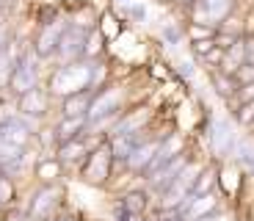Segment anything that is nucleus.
I'll use <instances>...</instances> for the list:
<instances>
[{
	"label": "nucleus",
	"instance_id": "f257e3e1",
	"mask_svg": "<svg viewBox=\"0 0 254 221\" xmlns=\"http://www.w3.org/2000/svg\"><path fill=\"white\" fill-rule=\"evenodd\" d=\"M89 80H91V61L77 58V61H69V64H56V67H50L47 77H42V86L50 94V100L58 102L69 94L89 91Z\"/></svg>",
	"mask_w": 254,
	"mask_h": 221
},
{
	"label": "nucleus",
	"instance_id": "f03ea898",
	"mask_svg": "<svg viewBox=\"0 0 254 221\" xmlns=\"http://www.w3.org/2000/svg\"><path fill=\"white\" fill-rule=\"evenodd\" d=\"M64 196H66L64 183L36 185V188L28 194L22 210L28 213V219H31V221H50L56 213H61V210H64Z\"/></svg>",
	"mask_w": 254,
	"mask_h": 221
},
{
	"label": "nucleus",
	"instance_id": "7ed1b4c3",
	"mask_svg": "<svg viewBox=\"0 0 254 221\" xmlns=\"http://www.w3.org/2000/svg\"><path fill=\"white\" fill-rule=\"evenodd\" d=\"M111 166H114V155H111L108 139H105L97 149H91L89 155H86V160H83L80 169L75 171V177L80 180V183L91 185V188H108Z\"/></svg>",
	"mask_w": 254,
	"mask_h": 221
},
{
	"label": "nucleus",
	"instance_id": "20e7f679",
	"mask_svg": "<svg viewBox=\"0 0 254 221\" xmlns=\"http://www.w3.org/2000/svg\"><path fill=\"white\" fill-rule=\"evenodd\" d=\"M204 136H207L210 160L213 163H224L232 155V147H235L238 136H241V127L229 119V116H216V119H210Z\"/></svg>",
	"mask_w": 254,
	"mask_h": 221
},
{
	"label": "nucleus",
	"instance_id": "39448f33",
	"mask_svg": "<svg viewBox=\"0 0 254 221\" xmlns=\"http://www.w3.org/2000/svg\"><path fill=\"white\" fill-rule=\"evenodd\" d=\"M42 70H45V61H42L31 47H25L22 58L14 64L11 77H8V86H6V91L11 94V100L19 97V94H25V91H31V88L42 86Z\"/></svg>",
	"mask_w": 254,
	"mask_h": 221
},
{
	"label": "nucleus",
	"instance_id": "423d86ee",
	"mask_svg": "<svg viewBox=\"0 0 254 221\" xmlns=\"http://www.w3.org/2000/svg\"><path fill=\"white\" fill-rule=\"evenodd\" d=\"M127 105H130V91H127V86L111 80L108 86H102L100 91L91 94L89 111H86V122H94V119L108 116V114H122Z\"/></svg>",
	"mask_w": 254,
	"mask_h": 221
},
{
	"label": "nucleus",
	"instance_id": "0eeeda50",
	"mask_svg": "<svg viewBox=\"0 0 254 221\" xmlns=\"http://www.w3.org/2000/svg\"><path fill=\"white\" fill-rule=\"evenodd\" d=\"M69 28V22H66V11H61L53 22H47V25H36V33H33V39L28 42V47H31L33 53H36L39 58L45 64H50L53 53H56L58 47V39H61V33Z\"/></svg>",
	"mask_w": 254,
	"mask_h": 221
},
{
	"label": "nucleus",
	"instance_id": "6e6552de",
	"mask_svg": "<svg viewBox=\"0 0 254 221\" xmlns=\"http://www.w3.org/2000/svg\"><path fill=\"white\" fill-rule=\"evenodd\" d=\"M152 122H155L152 105H127L108 136H138V133L152 130Z\"/></svg>",
	"mask_w": 254,
	"mask_h": 221
},
{
	"label": "nucleus",
	"instance_id": "1a4fd4ad",
	"mask_svg": "<svg viewBox=\"0 0 254 221\" xmlns=\"http://www.w3.org/2000/svg\"><path fill=\"white\" fill-rule=\"evenodd\" d=\"M53 105H56V102L50 100L45 86H36V88H31V91H25V94L14 97V111L22 114V116H31V119H39V122H45L47 116H50Z\"/></svg>",
	"mask_w": 254,
	"mask_h": 221
},
{
	"label": "nucleus",
	"instance_id": "9d476101",
	"mask_svg": "<svg viewBox=\"0 0 254 221\" xmlns=\"http://www.w3.org/2000/svg\"><path fill=\"white\" fill-rule=\"evenodd\" d=\"M83 42H86V31H77V28L69 25L58 39V47L53 53L50 64L56 67V64H69V61L83 58Z\"/></svg>",
	"mask_w": 254,
	"mask_h": 221
},
{
	"label": "nucleus",
	"instance_id": "9b49d317",
	"mask_svg": "<svg viewBox=\"0 0 254 221\" xmlns=\"http://www.w3.org/2000/svg\"><path fill=\"white\" fill-rule=\"evenodd\" d=\"M116 199L122 202V208H125L127 213H133V216H138V219H141V216H146L149 210H152V199H155V196L144 188V183H141V177H138L130 188H125L122 194H116Z\"/></svg>",
	"mask_w": 254,
	"mask_h": 221
},
{
	"label": "nucleus",
	"instance_id": "f8f14e48",
	"mask_svg": "<svg viewBox=\"0 0 254 221\" xmlns=\"http://www.w3.org/2000/svg\"><path fill=\"white\" fill-rule=\"evenodd\" d=\"M224 210V196L218 191L213 194H204V196H190L188 208L183 213V221H199V219H210Z\"/></svg>",
	"mask_w": 254,
	"mask_h": 221
},
{
	"label": "nucleus",
	"instance_id": "ddd939ff",
	"mask_svg": "<svg viewBox=\"0 0 254 221\" xmlns=\"http://www.w3.org/2000/svg\"><path fill=\"white\" fill-rule=\"evenodd\" d=\"M53 155H56V160L64 166V171L66 174H75L77 169H80V163L86 160V155H89V147H86V141H83V136L80 139H75V141H66V144H58L56 149H53Z\"/></svg>",
	"mask_w": 254,
	"mask_h": 221
},
{
	"label": "nucleus",
	"instance_id": "4468645a",
	"mask_svg": "<svg viewBox=\"0 0 254 221\" xmlns=\"http://www.w3.org/2000/svg\"><path fill=\"white\" fill-rule=\"evenodd\" d=\"M33 177H36V185H53V183H64V166L56 160V155H36L33 158V166H31Z\"/></svg>",
	"mask_w": 254,
	"mask_h": 221
},
{
	"label": "nucleus",
	"instance_id": "2eb2a0df",
	"mask_svg": "<svg viewBox=\"0 0 254 221\" xmlns=\"http://www.w3.org/2000/svg\"><path fill=\"white\" fill-rule=\"evenodd\" d=\"M243 177L246 174H243L232 160H224V163H218V185H216V191L224 196V199H235L238 191H241V185H243Z\"/></svg>",
	"mask_w": 254,
	"mask_h": 221
},
{
	"label": "nucleus",
	"instance_id": "dca6fc26",
	"mask_svg": "<svg viewBox=\"0 0 254 221\" xmlns=\"http://www.w3.org/2000/svg\"><path fill=\"white\" fill-rule=\"evenodd\" d=\"M155 149H158V136H146L138 147H135L125 160V169L133 177H141V171L146 169V163L155 158Z\"/></svg>",
	"mask_w": 254,
	"mask_h": 221
},
{
	"label": "nucleus",
	"instance_id": "f3484780",
	"mask_svg": "<svg viewBox=\"0 0 254 221\" xmlns=\"http://www.w3.org/2000/svg\"><path fill=\"white\" fill-rule=\"evenodd\" d=\"M53 125V136H56V147L58 144H66V141H75L86 133V116H72V119H64V116H56L50 122Z\"/></svg>",
	"mask_w": 254,
	"mask_h": 221
},
{
	"label": "nucleus",
	"instance_id": "a211bd4d",
	"mask_svg": "<svg viewBox=\"0 0 254 221\" xmlns=\"http://www.w3.org/2000/svg\"><path fill=\"white\" fill-rule=\"evenodd\" d=\"M89 102H91V91H80V94H69V97H64V100H58L53 105V111H56V116H64V119L86 116Z\"/></svg>",
	"mask_w": 254,
	"mask_h": 221
},
{
	"label": "nucleus",
	"instance_id": "6ab92c4d",
	"mask_svg": "<svg viewBox=\"0 0 254 221\" xmlns=\"http://www.w3.org/2000/svg\"><path fill=\"white\" fill-rule=\"evenodd\" d=\"M158 39L166 44V47H172V50H180L183 44H188L185 42V19L180 22V19H163L158 25Z\"/></svg>",
	"mask_w": 254,
	"mask_h": 221
},
{
	"label": "nucleus",
	"instance_id": "aec40b11",
	"mask_svg": "<svg viewBox=\"0 0 254 221\" xmlns=\"http://www.w3.org/2000/svg\"><path fill=\"white\" fill-rule=\"evenodd\" d=\"M125 22H122L119 17H116V11L114 8H105V11H100L97 14V31H100V36L105 39L108 44H114L116 39H119V33L125 31Z\"/></svg>",
	"mask_w": 254,
	"mask_h": 221
},
{
	"label": "nucleus",
	"instance_id": "412c9836",
	"mask_svg": "<svg viewBox=\"0 0 254 221\" xmlns=\"http://www.w3.org/2000/svg\"><path fill=\"white\" fill-rule=\"evenodd\" d=\"M218 185V163H213V160H204L202 171H199L196 183H193V188H190V196H204V194H213Z\"/></svg>",
	"mask_w": 254,
	"mask_h": 221
},
{
	"label": "nucleus",
	"instance_id": "4be33fe9",
	"mask_svg": "<svg viewBox=\"0 0 254 221\" xmlns=\"http://www.w3.org/2000/svg\"><path fill=\"white\" fill-rule=\"evenodd\" d=\"M114 11L125 25L127 22H130V25H146V22H149V8H146L144 0H135L130 6H114Z\"/></svg>",
	"mask_w": 254,
	"mask_h": 221
},
{
	"label": "nucleus",
	"instance_id": "5701e85b",
	"mask_svg": "<svg viewBox=\"0 0 254 221\" xmlns=\"http://www.w3.org/2000/svg\"><path fill=\"white\" fill-rule=\"evenodd\" d=\"M66 22H69L72 28H77V31H94L97 28V11L86 3V6H77V8H69L66 11Z\"/></svg>",
	"mask_w": 254,
	"mask_h": 221
},
{
	"label": "nucleus",
	"instance_id": "b1692460",
	"mask_svg": "<svg viewBox=\"0 0 254 221\" xmlns=\"http://www.w3.org/2000/svg\"><path fill=\"white\" fill-rule=\"evenodd\" d=\"M108 56V42L100 36V31H89L86 33V42H83V58L86 61H97V58H105Z\"/></svg>",
	"mask_w": 254,
	"mask_h": 221
},
{
	"label": "nucleus",
	"instance_id": "393cba45",
	"mask_svg": "<svg viewBox=\"0 0 254 221\" xmlns=\"http://www.w3.org/2000/svg\"><path fill=\"white\" fill-rule=\"evenodd\" d=\"M210 88H213V94L224 102L238 91V80L232 75H224V72H210Z\"/></svg>",
	"mask_w": 254,
	"mask_h": 221
},
{
	"label": "nucleus",
	"instance_id": "a878e982",
	"mask_svg": "<svg viewBox=\"0 0 254 221\" xmlns=\"http://www.w3.org/2000/svg\"><path fill=\"white\" fill-rule=\"evenodd\" d=\"M202 166H204V160L190 158L188 163L180 169V174L174 177V183H180V185H183V188L190 194V188H193V183H196V177H199V171H202Z\"/></svg>",
	"mask_w": 254,
	"mask_h": 221
},
{
	"label": "nucleus",
	"instance_id": "bb28decb",
	"mask_svg": "<svg viewBox=\"0 0 254 221\" xmlns=\"http://www.w3.org/2000/svg\"><path fill=\"white\" fill-rule=\"evenodd\" d=\"M216 31H221V33H229V36H243V14L238 11H232V14H227V17L221 19L216 25Z\"/></svg>",
	"mask_w": 254,
	"mask_h": 221
},
{
	"label": "nucleus",
	"instance_id": "cd10ccee",
	"mask_svg": "<svg viewBox=\"0 0 254 221\" xmlns=\"http://www.w3.org/2000/svg\"><path fill=\"white\" fill-rule=\"evenodd\" d=\"M0 205L3 208L17 205V183L8 180V177H3V174H0Z\"/></svg>",
	"mask_w": 254,
	"mask_h": 221
},
{
	"label": "nucleus",
	"instance_id": "c85d7f7f",
	"mask_svg": "<svg viewBox=\"0 0 254 221\" xmlns=\"http://www.w3.org/2000/svg\"><path fill=\"white\" fill-rule=\"evenodd\" d=\"M221 61H224V50H218V47H210V50L199 58V64H202V70L207 72V75H210V72H216Z\"/></svg>",
	"mask_w": 254,
	"mask_h": 221
},
{
	"label": "nucleus",
	"instance_id": "c756f323",
	"mask_svg": "<svg viewBox=\"0 0 254 221\" xmlns=\"http://www.w3.org/2000/svg\"><path fill=\"white\" fill-rule=\"evenodd\" d=\"M213 28L204 25H193V22H185V42H202V39H213Z\"/></svg>",
	"mask_w": 254,
	"mask_h": 221
},
{
	"label": "nucleus",
	"instance_id": "7c9ffc66",
	"mask_svg": "<svg viewBox=\"0 0 254 221\" xmlns=\"http://www.w3.org/2000/svg\"><path fill=\"white\" fill-rule=\"evenodd\" d=\"M0 221H31V219H28V213L19 205H11V208H6L0 213Z\"/></svg>",
	"mask_w": 254,
	"mask_h": 221
},
{
	"label": "nucleus",
	"instance_id": "2f4dec72",
	"mask_svg": "<svg viewBox=\"0 0 254 221\" xmlns=\"http://www.w3.org/2000/svg\"><path fill=\"white\" fill-rule=\"evenodd\" d=\"M238 86H246V83H254V64H241L235 72Z\"/></svg>",
	"mask_w": 254,
	"mask_h": 221
},
{
	"label": "nucleus",
	"instance_id": "473e14b6",
	"mask_svg": "<svg viewBox=\"0 0 254 221\" xmlns=\"http://www.w3.org/2000/svg\"><path fill=\"white\" fill-rule=\"evenodd\" d=\"M235 97H238V102H254V83H246V86H238Z\"/></svg>",
	"mask_w": 254,
	"mask_h": 221
},
{
	"label": "nucleus",
	"instance_id": "72a5a7b5",
	"mask_svg": "<svg viewBox=\"0 0 254 221\" xmlns=\"http://www.w3.org/2000/svg\"><path fill=\"white\" fill-rule=\"evenodd\" d=\"M243 64H254V36H243Z\"/></svg>",
	"mask_w": 254,
	"mask_h": 221
},
{
	"label": "nucleus",
	"instance_id": "f704fd0d",
	"mask_svg": "<svg viewBox=\"0 0 254 221\" xmlns=\"http://www.w3.org/2000/svg\"><path fill=\"white\" fill-rule=\"evenodd\" d=\"M89 0H61V8L64 11H69V8H77V6H86Z\"/></svg>",
	"mask_w": 254,
	"mask_h": 221
},
{
	"label": "nucleus",
	"instance_id": "c9c22d12",
	"mask_svg": "<svg viewBox=\"0 0 254 221\" xmlns=\"http://www.w3.org/2000/svg\"><path fill=\"white\" fill-rule=\"evenodd\" d=\"M50 221H80V219H77V216H72V213H66V210H61V213H56Z\"/></svg>",
	"mask_w": 254,
	"mask_h": 221
},
{
	"label": "nucleus",
	"instance_id": "e433bc0d",
	"mask_svg": "<svg viewBox=\"0 0 254 221\" xmlns=\"http://www.w3.org/2000/svg\"><path fill=\"white\" fill-rule=\"evenodd\" d=\"M193 3H196V0H172V6H174V8H180V11H185V8L193 6Z\"/></svg>",
	"mask_w": 254,
	"mask_h": 221
},
{
	"label": "nucleus",
	"instance_id": "4c0bfd02",
	"mask_svg": "<svg viewBox=\"0 0 254 221\" xmlns=\"http://www.w3.org/2000/svg\"><path fill=\"white\" fill-rule=\"evenodd\" d=\"M252 133H254V122H252V125L246 127V136H252Z\"/></svg>",
	"mask_w": 254,
	"mask_h": 221
},
{
	"label": "nucleus",
	"instance_id": "58836bf2",
	"mask_svg": "<svg viewBox=\"0 0 254 221\" xmlns=\"http://www.w3.org/2000/svg\"><path fill=\"white\" fill-rule=\"evenodd\" d=\"M3 210H6V208H3V205H0V213H3Z\"/></svg>",
	"mask_w": 254,
	"mask_h": 221
}]
</instances>
